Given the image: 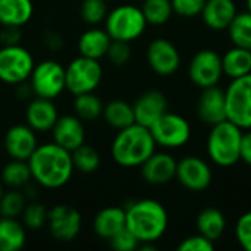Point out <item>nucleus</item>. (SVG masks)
<instances>
[{
    "label": "nucleus",
    "mask_w": 251,
    "mask_h": 251,
    "mask_svg": "<svg viewBox=\"0 0 251 251\" xmlns=\"http://www.w3.org/2000/svg\"><path fill=\"white\" fill-rule=\"evenodd\" d=\"M147 28V21L141 7L134 4H119L112 9L104 19V29L112 40L131 43L140 38Z\"/></svg>",
    "instance_id": "nucleus-5"
},
{
    "label": "nucleus",
    "mask_w": 251,
    "mask_h": 251,
    "mask_svg": "<svg viewBox=\"0 0 251 251\" xmlns=\"http://www.w3.org/2000/svg\"><path fill=\"white\" fill-rule=\"evenodd\" d=\"M237 13L234 0H206L201 10L204 24L215 31L228 29Z\"/></svg>",
    "instance_id": "nucleus-21"
},
{
    "label": "nucleus",
    "mask_w": 251,
    "mask_h": 251,
    "mask_svg": "<svg viewBox=\"0 0 251 251\" xmlns=\"http://www.w3.org/2000/svg\"><path fill=\"white\" fill-rule=\"evenodd\" d=\"M32 179L28 160L10 159L1 169V182L9 188H24Z\"/></svg>",
    "instance_id": "nucleus-29"
},
{
    "label": "nucleus",
    "mask_w": 251,
    "mask_h": 251,
    "mask_svg": "<svg viewBox=\"0 0 251 251\" xmlns=\"http://www.w3.org/2000/svg\"><path fill=\"white\" fill-rule=\"evenodd\" d=\"M3 144L4 151L10 159L28 160L38 146L37 132L26 124L13 125L6 131Z\"/></svg>",
    "instance_id": "nucleus-14"
},
{
    "label": "nucleus",
    "mask_w": 251,
    "mask_h": 251,
    "mask_svg": "<svg viewBox=\"0 0 251 251\" xmlns=\"http://www.w3.org/2000/svg\"><path fill=\"white\" fill-rule=\"evenodd\" d=\"M112 43L110 35L103 28H90L84 31L78 38V51L81 56L100 60L107 54Z\"/></svg>",
    "instance_id": "nucleus-23"
},
{
    "label": "nucleus",
    "mask_w": 251,
    "mask_h": 251,
    "mask_svg": "<svg viewBox=\"0 0 251 251\" xmlns=\"http://www.w3.org/2000/svg\"><path fill=\"white\" fill-rule=\"evenodd\" d=\"M35 66L28 49L21 44L1 46L0 49V81L9 85L26 82Z\"/></svg>",
    "instance_id": "nucleus-8"
},
{
    "label": "nucleus",
    "mask_w": 251,
    "mask_h": 251,
    "mask_svg": "<svg viewBox=\"0 0 251 251\" xmlns=\"http://www.w3.org/2000/svg\"><path fill=\"white\" fill-rule=\"evenodd\" d=\"M176 160L169 153H153L140 168L147 184L165 185L176 176Z\"/></svg>",
    "instance_id": "nucleus-17"
},
{
    "label": "nucleus",
    "mask_w": 251,
    "mask_h": 251,
    "mask_svg": "<svg viewBox=\"0 0 251 251\" xmlns=\"http://www.w3.org/2000/svg\"><path fill=\"white\" fill-rule=\"evenodd\" d=\"M225 99L226 119L241 129H251V74L232 79Z\"/></svg>",
    "instance_id": "nucleus-9"
},
{
    "label": "nucleus",
    "mask_w": 251,
    "mask_h": 251,
    "mask_svg": "<svg viewBox=\"0 0 251 251\" xmlns=\"http://www.w3.org/2000/svg\"><path fill=\"white\" fill-rule=\"evenodd\" d=\"M22 224L26 229L31 231H38L47 225V218H49V209L38 201H29L26 203L22 215Z\"/></svg>",
    "instance_id": "nucleus-35"
},
{
    "label": "nucleus",
    "mask_w": 251,
    "mask_h": 251,
    "mask_svg": "<svg viewBox=\"0 0 251 251\" xmlns=\"http://www.w3.org/2000/svg\"><path fill=\"white\" fill-rule=\"evenodd\" d=\"M32 179L47 190H59L65 187L74 172L72 154L54 141L38 144L28 159Z\"/></svg>",
    "instance_id": "nucleus-1"
},
{
    "label": "nucleus",
    "mask_w": 251,
    "mask_h": 251,
    "mask_svg": "<svg viewBox=\"0 0 251 251\" xmlns=\"http://www.w3.org/2000/svg\"><path fill=\"white\" fill-rule=\"evenodd\" d=\"M240 157H241V160H244L247 165H250L251 166V131L243 132Z\"/></svg>",
    "instance_id": "nucleus-43"
},
{
    "label": "nucleus",
    "mask_w": 251,
    "mask_h": 251,
    "mask_svg": "<svg viewBox=\"0 0 251 251\" xmlns=\"http://www.w3.org/2000/svg\"><path fill=\"white\" fill-rule=\"evenodd\" d=\"M141 10L147 24L151 25L166 24L174 13L171 0H143Z\"/></svg>",
    "instance_id": "nucleus-33"
},
{
    "label": "nucleus",
    "mask_w": 251,
    "mask_h": 251,
    "mask_svg": "<svg viewBox=\"0 0 251 251\" xmlns=\"http://www.w3.org/2000/svg\"><path fill=\"white\" fill-rule=\"evenodd\" d=\"M243 129L232 124L231 121H222L212 125V131L207 138V153L209 157L218 166H232L240 157Z\"/></svg>",
    "instance_id": "nucleus-4"
},
{
    "label": "nucleus",
    "mask_w": 251,
    "mask_h": 251,
    "mask_svg": "<svg viewBox=\"0 0 251 251\" xmlns=\"http://www.w3.org/2000/svg\"><path fill=\"white\" fill-rule=\"evenodd\" d=\"M26 241V228L18 218H0V251H19Z\"/></svg>",
    "instance_id": "nucleus-25"
},
{
    "label": "nucleus",
    "mask_w": 251,
    "mask_h": 251,
    "mask_svg": "<svg viewBox=\"0 0 251 251\" xmlns=\"http://www.w3.org/2000/svg\"><path fill=\"white\" fill-rule=\"evenodd\" d=\"M179 251H213L215 250V241L206 238L204 235H193L185 238L179 246Z\"/></svg>",
    "instance_id": "nucleus-41"
},
{
    "label": "nucleus",
    "mask_w": 251,
    "mask_h": 251,
    "mask_svg": "<svg viewBox=\"0 0 251 251\" xmlns=\"http://www.w3.org/2000/svg\"><path fill=\"white\" fill-rule=\"evenodd\" d=\"M171 3L174 13L184 18H193L201 15L206 0H171Z\"/></svg>",
    "instance_id": "nucleus-39"
},
{
    "label": "nucleus",
    "mask_w": 251,
    "mask_h": 251,
    "mask_svg": "<svg viewBox=\"0 0 251 251\" xmlns=\"http://www.w3.org/2000/svg\"><path fill=\"white\" fill-rule=\"evenodd\" d=\"M135 124L150 128L162 115L168 112V101L163 93L150 90L143 93L132 104Z\"/></svg>",
    "instance_id": "nucleus-18"
},
{
    "label": "nucleus",
    "mask_w": 251,
    "mask_h": 251,
    "mask_svg": "<svg viewBox=\"0 0 251 251\" xmlns=\"http://www.w3.org/2000/svg\"><path fill=\"white\" fill-rule=\"evenodd\" d=\"M103 107H104L103 101L100 100L99 96L94 94V91L75 96V100H74L75 115L85 122L99 119L103 115Z\"/></svg>",
    "instance_id": "nucleus-30"
},
{
    "label": "nucleus",
    "mask_w": 251,
    "mask_h": 251,
    "mask_svg": "<svg viewBox=\"0 0 251 251\" xmlns=\"http://www.w3.org/2000/svg\"><path fill=\"white\" fill-rule=\"evenodd\" d=\"M156 146L165 149H178L188 143L191 137V126L188 121L176 113L166 112L150 128Z\"/></svg>",
    "instance_id": "nucleus-10"
},
{
    "label": "nucleus",
    "mask_w": 251,
    "mask_h": 251,
    "mask_svg": "<svg viewBox=\"0 0 251 251\" xmlns=\"http://www.w3.org/2000/svg\"><path fill=\"white\" fill-rule=\"evenodd\" d=\"M34 15L32 0H0V25L24 26Z\"/></svg>",
    "instance_id": "nucleus-24"
},
{
    "label": "nucleus",
    "mask_w": 251,
    "mask_h": 251,
    "mask_svg": "<svg viewBox=\"0 0 251 251\" xmlns=\"http://www.w3.org/2000/svg\"><path fill=\"white\" fill-rule=\"evenodd\" d=\"M199 116L209 125H216L222 121H226L225 91L216 85L203 88L199 100Z\"/></svg>",
    "instance_id": "nucleus-20"
},
{
    "label": "nucleus",
    "mask_w": 251,
    "mask_h": 251,
    "mask_svg": "<svg viewBox=\"0 0 251 251\" xmlns=\"http://www.w3.org/2000/svg\"><path fill=\"white\" fill-rule=\"evenodd\" d=\"M28 81L35 97L54 100L66 90L65 66L53 59L41 60L35 63Z\"/></svg>",
    "instance_id": "nucleus-6"
},
{
    "label": "nucleus",
    "mask_w": 251,
    "mask_h": 251,
    "mask_svg": "<svg viewBox=\"0 0 251 251\" xmlns=\"http://www.w3.org/2000/svg\"><path fill=\"white\" fill-rule=\"evenodd\" d=\"M106 124L115 129H124L135 124V115L132 104L124 100H112L103 107V115Z\"/></svg>",
    "instance_id": "nucleus-27"
},
{
    "label": "nucleus",
    "mask_w": 251,
    "mask_h": 251,
    "mask_svg": "<svg viewBox=\"0 0 251 251\" xmlns=\"http://www.w3.org/2000/svg\"><path fill=\"white\" fill-rule=\"evenodd\" d=\"M3 193H4V190H3V182H0V199H1V196H3Z\"/></svg>",
    "instance_id": "nucleus-44"
},
{
    "label": "nucleus",
    "mask_w": 251,
    "mask_h": 251,
    "mask_svg": "<svg viewBox=\"0 0 251 251\" xmlns=\"http://www.w3.org/2000/svg\"><path fill=\"white\" fill-rule=\"evenodd\" d=\"M126 228L141 243H154L168 229V212L162 203L144 199L131 203L126 209Z\"/></svg>",
    "instance_id": "nucleus-3"
},
{
    "label": "nucleus",
    "mask_w": 251,
    "mask_h": 251,
    "mask_svg": "<svg viewBox=\"0 0 251 251\" xmlns=\"http://www.w3.org/2000/svg\"><path fill=\"white\" fill-rule=\"evenodd\" d=\"M66 90L74 96L93 93L103 79V66L97 59L78 56L65 68Z\"/></svg>",
    "instance_id": "nucleus-7"
},
{
    "label": "nucleus",
    "mask_w": 251,
    "mask_h": 251,
    "mask_svg": "<svg viewBox=\"0 0 251 251\" xmlns=\"http://www.w3.org/2000/svg\"><path fill=\"white\" fill-rule=\"evenodd\" d=\"M235 237L240 246L251 251V212L244 213L235 225Z\"/></svg>",
    "instance_id": "nucleus-40"
},
{
    "label": "nucleus",
    "mask_w": 251,
    "mask_h": 251,
    "mask_svg": "<svg viewBox=\"0 0 251 251\" xmlns=\"http://www.w3.org/2000/svg\"><path fill=\"white\" fill-rule=\"evenodd\" d=\"M0 49H1V43H0Z\"/></svg>",
    "instance_id": "nucleus-46"
},
{
    "label": "nucleus",
    "mask_w": 251,
    "mask_h": 251,
    "mask_svg": "<svg viewBox=\"0 0 251 251\" xmlns=\"http://www.w3.org/2000/svg\"><path fill=\"white\" fill-rule=\"evenodd\" d=\"M156 151V141L147 126L132 124L119 129L112 141L110 154L122 168H140Z\"/></svg>",
    "instance_id": "nucleus-2"
},
{
    "label": "nucleus",
    "mask_w": 251,
    "mask_h": 251,
    "mask_svg": "<svg viewBox=\"0 0 251 251\" xmlns=\"http://www.w3.org/2000/svg\"><path fill=\"white\" fill-rule=\"evenodd\" d=\"M182 187L191 191H203L212 182L210 166L197 156H187L176 163V176Z\"/></svg>",
    "instance_id": "nucleus-13"
},
{
    "label": "nucleus",
    "mask_w": 251,
    "mask_h": 251,
    "mask_svg": "<svg viewBox=\"0 0 251 251\" xmlns=\"http://www.w3.org/2000/svg\"><path fill=\"white\" fill-rule=\"evenodd\" d=\"M109 243H110V247L116 251H134L140 247L138 238L128 228H124L116 235H113L109 240Z\"/></svg>",
    "instance_id": "nucleus-38"
},
{
    "label": "nucleus",
    "mask_w": 251,
    "mask_h": 251,
    "mask_svg": "<svg viewBox=\"0 0 251 251\" xmlns=\"http://www.w3.org/2000/svg\"><path fill=\"white\" fill-rule=\"evenodd\" d=\"M47 226L50 235L59 243L74 241L82 229L81 213L68 204H56L49 209Z\"/></svg>",
    "instance_id": "nucleus-11"
},
{
    "label": "nucleus",
    "mask_w": 251,
    "mask_h": 251,
    "mask_svg": "<svg viewBox=\"0 0 251 251\" xmlns=\"http://www.w3.org/2000/svg\"><path fill=\"white\" fill-rule=\"evenodd\" d=\"M225 226H226L225 216L218 209H213V207L204 209L197 216L199 234L204 235L206 238H209L212 241H216L222 237Z\"/></svg>",
    "instance_id": "nucleus-28"
},
{
    "label": "nucleus",
    "mask_w": 251,
    "mask_h": 251,
    "mask_svg": "<svg viewBox=\"0 0 251 251\" xmlns=\"http://www.w3.org/2000/svg\"><path fill=\"white\" fill-rule=\"evenodd\" d=\"M21 38H22V31L19 26H1V29H0L1 46L19 44Z\"/></svg>",
    "instance_id": "nucleus-42"
},
{
    "label": "nucleus",
    "mask_w": 251,
    "mask_h": 251,
    "mask_svg": "<svg viewBox=\"0 0 251 251\" xmlns=\"http://www.w3.org/2000/svg\"><path fill=\"white\" fill-rule=\"evenodd\" d=\"M222 75V57L215 50H200L190 62L188 76L200 88L218 85Z\"/></svg>",
    "instance_id": "nucleus-12"
},
{
    "label": "nucleus",
    "mask_w": 251,
    "mask_h": 251,
    "mask_svg": "<svg viewBox=\"0 0 251 251\" xmlns=\"http://www.w3.org/2000/svg\"><path fill=\"white\" fill-rule=\"evenodd\" d=\"M222 68L232 79L251 74V50L234 46L222 56Z\"/></svg>",
    "instance_id": "nucleus-26"
},
{
    "label": "nucleus",
    "mask_w": 251,
    "mask_h": 251,
    "mask_svg": "<svg viewBox=\"0 0 251 251\" xmlns=\"http://www.w3.org/2000/svg\"><path fill=\"white\" fill-rule=\"evenodd\" d=\"M106 1H107V0H106Z\"/></svg>",
    "instance_id": "nucleus-47"
},
{
    "label": "nucleus",
    "mask_w": 251,
    "mask_h": 251,
    "mask_svg": "<svg viewBox=\"0 0 251 251\" xmlns=\"http://www.w3.org/2000/svg\"><path fill=\"white\" fill-rule=\"evenodd\" d=\"M228 31L234 46L251 50V13L249 10L237 13L229 24Z\"/></svg>",
    "instance_id": "nucleus-32"
},
{
    "label": "nucleus",
    "mask_w": 251,
    "mask_h": 251,
    "mask_svg": "<svg viewBox=\"0 0 251 251\" xmlns=\"http://www.w3.org/2000/svg\"><path fill=\"white\" fill-rule=\"evenodd\" d=\"M124 228H126V213L125 209L118 206L101 209L93 221V231L96 235L107 241Z\"/></svg>",
    "instance_id": "nucleus-22"
},
{
    "label": "nucleus",
    "mask_w": 251,
    "mask_h": 251,
    "mask_svg": "<svg viewBox=\"0 0 251 251\" xmlns=\"http://www.w3.org/2000/svg\"><path fill=\"white\" fill-rule=\"evenodd\" d=\"M26 203V196L19 188H10L9 191H4L0 199V216L19 218Z\"/></svg>",
    "instance_id": "nucleus-34"
},
{
    "label": "nucleus",
    "mask_w": 251,
    "mask_h": 251,
    "mask_svg": "<svg viewBox=\"0 0 251 251\" xmlns=\"http://www.w3.org/2000/svg\"><path fill=\"white\" fill-rule=\"evenodd\" d=\"M247 10L251 13V0H247Z\"/></svg>",
    "instance_id": "nucleus-45"
},
{
    "label": "nucleus",
    "mask_w": 251,
    "mask_h": 251,
    "mask_svg": "<svg viewBox=\"0 0 251 251\" xmlns=\"http://www.w3.org/2000/svg\"><path fill=\"white\" fill-rule=\"evenodd\" d=\"M147 62L157 75L169 76L178 71L181 57L176 47L169 40L156 38L147 47Z\"/></svg>",
    "instance_id": "nucleus-15"
},
{
    "label": "nucleus",
    "mask_w": 251,
    "mask_h": 251,
    "mask_svg": "<svg viewBox=\"0 0 251 251\" xmlns=\"http://www.w3.org/2000/svg\"><path fill=\"white\" fill-rule=\"evenodd\" d=\"M57 118H59V112L53 100L43 99V97L32 99L25 110L26 125H29L35 132L51 131Z\"/></svg>",
    "instance_id": "nucleus-19"
},
{
    "label": "nucleus",
    "mask_w": 251,
    "mask_h": 251,
    "mask_svg": "<svg viewBox=\"0 0 251 251\" xmlns=\"http://www.w3.org/2000/svg\"><path fill=\"white\" fill-rule=\"evenodd\" d=\"M106 57L115 66L126 65L129 62V59H131V46H129V43L119 41V40H112Z\"/></svg>",
    "instance_id": "nucleus-37"
},
{
    "label": "nucleus",
    "mask_w": 251,
    "mask_h": 251,
    "mask_svg": "<svg viewBox=\"0 0 251 251\" xmlns=\"http://www.w3.org/2000/svg\"><path fill=\"white\" fill-rule=\"evenodd\" d=\"M51 137L56 144L74 151L76 147L85 143V126L82 119H79L76 115L59 116L51 128Z\"/></svg>",
    "instance_id": "nucleus-16"
},
{
    "label": "nucleus",
    "mask_w": 251,
    "mask_h": 251,
    "mask_svg": "<svg viewBox=\"0 0 251 251\" xmlns=\"http://www.w3.org/2000/svg\"><path fill=\"white\" fill-rule=\"evenodd\" d=\"M72 154V162H74V168L75 171L81 172V174H94L101 163L100 159V153L88 144H81L79 147H76L74 151H71Z\"/></svg>",
    "instance_id": "nucleus-31"
},
{
    "label": "nucleus",
    "mask_w": 251,
    "mask_h": 251,
    "mask_svg": "<svg viewBox=\"0 0 251 251\" xmlns=\"http://www.w3.org/2000/svg\"><path fill=\"white\" fill-rule=\"evenodd\" d=\"M81 18L88 25H99L109 13L106 0H84L81 4Z\"/></svg>",
    "instance_id": "nucleus-36"
}]
</instances>
